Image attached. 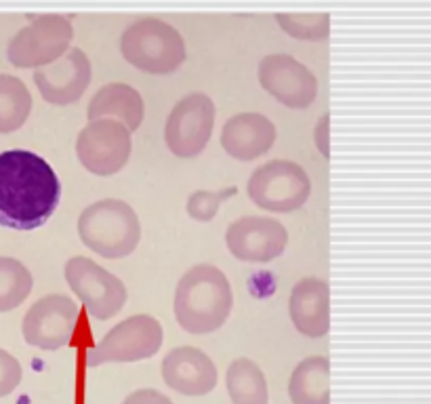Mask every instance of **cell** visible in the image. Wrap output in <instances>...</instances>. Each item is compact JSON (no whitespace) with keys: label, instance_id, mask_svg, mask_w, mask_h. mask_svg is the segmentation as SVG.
Here are the masks:
<instances>
[{"label":"cell","instance_id":"obj_1","mask_svg":"<svg viewBox=\"0 0 431 404\" xmlns=\"http://www.w3.org/2000/svg\"><path fill=\"white\" fill-rule=\"evenodd\" d=\"M62 201L53 167L30 150L0 152V225L17 232L42 228Z\"/></svg>","mask_w":431,"mask_h":404},{"label":"cell","instance_id":"obj_2","mask_svg":"<svg viewBox=\"0 0 431 404\" xmlns=\"http://www.w3.org/2000/svg\"><path fill=\"white\" fill-rule=\"evenodd\" d=\"M175 318L190 335H209L225 325L234 308L227 276L211 264L190 268L175 288Z\"/></svg>","mask_w":431,"mask_h":404},{"label":"cell","instance_id":"obj_3","mask_svg":"<svg viewBox=\"0 0 431 404\" xmlns=\"http://www.w3.org/2000/svg\"><path fill=\"white\" fill-rule=\"evenodd\" d=\"M78 236L93 253L105 259H122L137 249L142 221L129 202L103 198L80 213Z\"/></svg>","mask_w":431,"mask_h":404},{"label":"cell","instance_id":"obj_4","mask_svg":"<svg viewBox=\"0 0 431 404\" xmlns=\"http://www.w3.org/2000/svg\"><path fill=\"white\" fill-rule=\"evenodd\" d=\"M122 57L147 74H173L185 62V43L171 23L144 17L131 23L120 38Z\"/></svg>","mask_w":431,"mask_h":404},{"label":"cell","instance_id":"obj_5","mask_svg":"<svg viewBox=\"0 0 431 404\" xmlns=\"http://www.w3.org/2000/svg\"><path fill=\"white\" fill-rule=\"evenodd\" d=\"M74 38L70 17L40 15L21 28L6 47V57L15 67H45L62 60Z\"/></svg>","mask_w":431,"mask_h":404},{"label":"cell","instance_id":"obj_6","mask_svg":"<svg viewBox=\"0 0 431 404\" xmlns=\"http://www.w3.org/2000/svg\"><path fill=\"white\" fill-rule=\"evenodd\" d=\"M164 341L162 325L149 314H135L101 337L86 354V366L108 362H137L158 354Z\"/></svg>","mask_w":431,"mask_h":404},{"label":"cell","instance_id":"obj_7","mask_svg":"<svg viewBox=\"0 0 431 404\" xmlns=\"http://www.w3.org/2000/svg\"><path fill=\"white\" fill-rule=\"evenodd\" d=\"M248 198L270 213H292L309 201L311 179L307 171L290 160H272L251 175Z\"/></svg>","mask_w":431,"mask_h":404},{"label":"cell","instance_id":"obj_8","mask_svg":"<svg viewBox=\"0 0 431 404\" xmlns=\"http://www.w3.org/2000/svg\"><path fill=\"white\" fill-rule=\"evenodd\" d=\"M133 152L131 131L112 118L91 120L76 139V156L82 167L99 177L120 173Z\"/></svg>","mask_w":431,"mask_h":404},{"label":"cell","instance_id":"obj_9","mask_svg":"<svg viewBox=\"0 0 431 404\" xmlns=\"http://www.w3.org/2000/svg\"><path fill=\"white\" fill-rule=\"evenodd\" d=\"M66 280L95 320H110L127 303V286L118 276L88 257H72L66 264Z\"/></svg>","mask_w":431,"mask_h":404},{"label":"cell","instance_id":"obj_10","mask_svg":"<svg viewBox=\"0 0 431 404\" xmlns=\"http://www.w3.org/2000/svg\"><path fill=\"white\" fill-rule=\"evenodd\" d=\"M215 101L205 93H190L175 103L164 125V141L179 158L205 152L215 129Z\"/></svg>","mask_w":431,"mask_h":404},{"label":"cell","instance_id":"obj_11","mask_svg":"<svg viewBox=\"0 0 431 404\" xmlns=\"http://www.w3.org/2000/svg\"><path fill=\"white\" fill-rule=\"evenodd\" d=\"M78 322V305L68 295L40 297L23 316L21 333L28 345L38 349H62L72 341Z\"/></svg>","mask_w":431,"mask_h":404},{"label":"cell","instance_id":"obj_12","mask_svg":"<svg viewBox=\"0 0 431 404\" xmlns=\"http://www.w3.org/2000/svg\"><path fill=\"white\" fill-rule=\"evenodd\" d=\"M227 251L248 264H268L278 259L288 245V230L270 217H242L236 219L225 232Z\"/></svg>","mask_w":431,"mask_h":404},{"label":"cell","instance_id":"obj_13","mask_svg":"<svg viewBox=\"0 0 431 404\" xmlns=\"http://www.w3.org/2000/svg\"><path fill=\"white\" fill-rule=\"evenodd\" d=\"M261 86L292 110L309 108L318 97V78L288 53H272L259 64Z\"/></svg>","mask_w":431,"mask_h":404},{"label":"cell","instance_id":"obj_14","mask_svg":"<svg viewBox=\"0 0 431 404\" xmlns=\"http://www.w3.org/2000/svg\"><path fill=\"white\" fill-rule=\"evenodd\" d=\"M34 82L53 106H70L78 101L91 84V62L82 49H68V53L55 64L38 67Z\"/></svg>","mask_w":431,"mask_h":404},{"label":"cell","instance_id":"obj_15","mask_svg":"<svg viewBox=\"0 0 431 404\" xmlns=\"http://www.w3.org/2000/svg\"><path fill=\"white\" fill-rule=\"evenodd\" d=\"M164 383L183 396H205L219 381L215 362L198 347L181 345L171 349L162 360Z\"/></svg>","mask_w":431,"mask_h":404},{"label":"cell","instance_id":"obj_16","mask_svg":"<svg viewBox=\"0 0 431 404\" xmlns=\"http://www.w3.org/2000/svg\"><path fill=\"white\" fill-rule=\"evenodd\" d=\"M331 291L326 280L322 278H303L299 280L288 299V312L294 329L303 337L320 339L331 331V314H328Z\"/></svg>","mask_w":431,"mask_h":404},{"label":"cell","instance_id":"obj_17","mask_svg":"<svg viewBox=\"0 0 431 404\" xmlns=\"http://www.w3.org/2000/svg\"><path fill=\"white\" fill-rule=\"evenodd\" d=\"M276 125L257 112H242L231 116L221 131L223 150L242 162L255 160L268 154L276 141Z\"/></svg>","mask_w":431,"mask_h":404},{"label":"cell","instance_id":"obj_18","mask_svg":"<svg viewBox=\"0 0 431 404\" xmlns=\"http://www.w3.org/2000/svg\"><path fill=\"white\" fill-rule=\"evenodd\" d=\"M88 123L99 118H112L125 125L131 133L144 123V97L137 89L125 82H112L101 86L86 108Z\"/></svg>","mask_w":431,"mask_h":404},{"label":"cell","instance_id":"obj_19","mask_svg":"<svg viewBox=\"0 0 431 404\" xmlns=\"http://www.w3.org/2000/svg\"><path fill=\"white\" fill-rule=\"evenodd\" d=\"M292 404H331V360L309 356L301 360L288 381Z\"/></svg>","mask_w":431,"mask_h":404},{"label":"cell","instance_id":"obj_20","mask_svg":"<svg viewBox=\"0 0 431 404\" xmlns=\"http://www.w3.org/2000/svg\"><path fill=\"white\" fill-rule=\"evenodd\" d=\"M227 394L231 404H268L270 390L268 379L257 362L251 358H236L227 366L225 375Z\"/></svg>","mask_w":431,"mask_h":404},{"label":"cell","instance_id":"obj_21","mask_svg":"<svg viewBox=\"0 0 431 404\" xmlns=\"http://www.w3.org/2000/svg\"><path fill=\"white\" fill-rule=\"evenodd\" d=\"M32 112V95L23 80L0 74V133H13L25 125Z\"/></svg>","mask_w":431,"mask_h":404},{"label":"cell","instance_id":"obj_22","mask_svg":"<svg viewBox=\"0 0 431 404\" xmlns=\"http://www.w3.org/2000/svg\"><path fill=\"white\" fill-rule=\"evenodd\" d=\"M32 271L15 257L0 255V314L19 308L32 293Z\"/></svg>","mask_w":431,"mask_h":404},{"label":"cell","instance_id":"obj_23","mask_svg":"<svg viewBox=\"0 0 431 404\" xmlns=\"http://www.w3.org/2000/svg\"><path fill=\"white\" fill-rule=\"evenodd\" d=\"M278 26L288 36L299 40H326L328 38V15H276Z\"/></svg>","mask_w":431,"mask_h":404},{"label":"cell","instance_id":"obj_24","mask_svg":"<svg viewBox=\"0 0 431 404\" xmlns=\"http://www.w3.org/2000/svg\"><path fill=\"white\" fill-rule=\"evenodd\" d=\"M238 194V188L231 186V188H225V190H217V192H211V190H198L194 192L190 198H188V215L196 221H211L215 219V215L219 213V206L227 198L236 196Z\"/></svg>","mask_w":431,"mask_h":404},{"label":"cell","instance_id":"obj_25","mask_svg":"<svg viewBox=\"0 0 431 404\" xmlns=\"http://www.w3.org/2000/svg\"><path fill=\"white\" fill-rule=\"evenodd\" d=\"M21 377H23V369L19 360L0 347V398L13 394L19 388Z\"/></svg>","mask_w":431,"mask_h":404},{"label":"cell","instance_id":"obj_26","mask_svg":"<svg viewBox=\"0 0 431 404\" xmlns=\"http://www.w3.org/2000/svg\"><path fill=\"white\" fill-rule=\"evenodd\" d=\"M122 404H173V400L158 390H135L122 400Z\"/></svg>","mask_w":431,"mask_h":404},{"label":"cell","instance_id":"obj_27","mask_svg":"<svg viewBox=\"0 0 431 404\" xmlns=\"http://www.w3.org/2000/svg\"><path fill=\"white\" fill-rule=\"evenodd\" d=\"M328 120L331 116L328 114H322L318 125L314 127V141L320 150V154L328 160L331 158V145H328Z\"/></svg>","mask_w":431,"mask_h":404}]
</instances>
